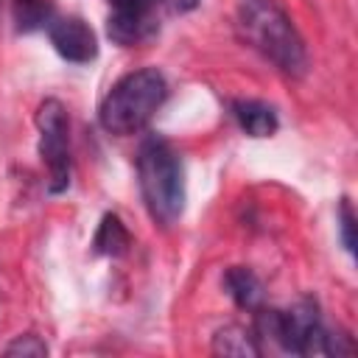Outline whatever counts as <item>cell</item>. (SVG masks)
<instances>
[{
    "label": "cell",
    "instance_id": "11",
    "mask_svg": "<svg viewBox=\"0 0 358 358\" xmlns=\"http://www.w3.org/2000/svg\"><path fill=\"white\" fill-rule=\"evenodd\" d=\"M14 20L20 31L48 28L53 20V6L50 0H14Z\"/></svg>",
    "mask_w": 358,
    "mask_h": 358
},
{
    "label": "cell",
    "instance_id": "2",
    "mask_svg": "<svg viewBox=\"0 0 358 358\" xmlns=\"http://www.w3.org/2000/svg\"><path fill=\"white\" fill-rule=\"evenodd\" d=\"M137 185L154 224L171 227L185 210V168L176 148L148 137L137 151Z\"/></svg>",
    "mask_w": 358,
    "mask_h": 358
},
{
    "label": "cell",
    "instance_id": "15",
    "mask_svg": "<svg viewBox=\"0 0 358 358\" xmlns=\"http://www.w3.org/2000/svg\"><path fill=\"white\" fill-rule=\"evenodd\" d=\"M173 14H182V11H190V8H196V3L199 0H162Z\"/></svg>",
    "mask_w": 358,
    "mask_h": 358
},
{
    "label": "cell",
    "instance_id": "13",
    "mask_svg": "<svg viewBox=\"0 0 358 358\" xmlns=\"http://www.w3.org/2000/svg\"><path fill=\"white\" fill-rule=\"evenodd\" d=\"M338 235H341L344 249L350 255H355V213H352L350 199H341V204H338Z\"/></svg>",
    "mask_w": 358,
    "mask_h": 358
},
{
    "label": "cell",
    "instance_id": "14",
    "mask_svg": "<svg viewBox=\"0 0 358 358\" xmlns=\"http://www.w3.org/2000/svg\"><path fill=\"white\" fill-rule=\"evenodd\" d=\"M112 8H157L162 0H109Z\"/></svg>",
    "mask_w": 358,
    "mask_h": 358
},
{
    "label": "cell",
    "instance_id": "6",
    "mask_svg": "<svg viewBox=\"0 0 358 358\" xmlns=\"http://www.w3.org/2000/svg\"><path fill=\"white\" fill-rule=\"evenodd\" d=\"M157 8H112L106 17V34L112 42L131 48L143 45L157 34Z\"/></svg>",
    "mask_w": 358,
    "mask_h": 358
},
{
    "label": "cell",
    "instance_id": "5",
    "mask_svg": "<svg viewBox=\"0 0 358 358\" xmlns=\"http://www.w3.org/2000/svg\"><path fill=\"white\" fill-rule=\"evenodd\" d=\"M45 31H48L53 50L73 64H87L98 56L95 31L81 17H56L53 14V20L48 22Z\"/></svg>",
    "mask_w": 358,
    "mask_h": 358
},
{
    "label": "cell",
    "instance_id": "12",
    "mask_svg": "<svg viewBox=\"0 0 358 358\" xmlns=\"http://www.w3.org/2000/svg\"><path fill=\"white\" fill-rule=\"evenodd\" d=\"M3 355H31V358H42L48 355V344L36 336V333H22L14 341H8L3 347Z\"/></svg>",
    "mask_w": 358,
    "mask_h": 358
},
{
    "label": "cell",
    "instance_id": "3",
    "mask_svg": "<svg viewBox=\"0 0 358 358\" xmlns=\"http://www.w3.org/2000/svg\"><path fill=\"white\" fill-rule=\"evenodd\" d=\"M168 98V81L157 67L131 70L117 78L98 106V120L109 134L129 137L148 126Z\"/></svg>",
    "mask_w": 358,
    "mask_h": 358
},
{
    "label": "cell",
    "instance_id": "4",
    "mask_svg": "<svg viewBox=\"0 0 358 358\" xmlns=\"http://www.w3.org/2000/svg\"><path fill=\"white\" fill-rule=\"evenodd\" d=\"M39 157L48 171V190L64 193L70 187V120L62 101L48 98L36 109Z\"/></svg>",
    "mask_w": 358,
    "mask_h": 358
},
{
    "label": "cell",
    "instance_id": "10",
    "mask_svg": "<svg viewBox=\"0 0 358 358\" xmlns=\"http://www.w3.org/2000/svg\"><path fill=\"white\" fill-rule=\"evenodd\" d=\"M131 246V235L126 229V224L120 221V215L115 213H106L95 229V238H92V249L98 255H106V257H120L126 255Z\"/></svg>",
    "mask_w": 358,
    "mask_h": 358
},
{
    "label": "cell",
    "instance_id": "7",
    "mask_svg": "<svg viewBox=\"0 0 358 358\" xmlns=\"http://www.w3.org/2000/svg\"><path fill=\"white\" fill-rule=\"evenodd\" d=\"M232 117L235 123L249 134V137H271L280 126L277 120V112L274 106L263 103V101H255V98H238L232 101Z\"/></svg>",
    "mask_w": 358,
    "mask_h": 358
},
{
    "label": "cell",
    "instance_id": "1",
    "mask_svg": "<svg viewBox=\"0 0 358 358\" xmlns=\"http://www.w3.org/2000/svg\"><path fill=\"white\" fill-rule=\"evenodd\" d=\"M238 34L280 73L291 78H302L308 73V48L277 3L246 0L238 8Z\"/></svg>",
    "mask_w": 358,
    "mask_h": 358
},
{
    "label": "cell",
    "instance_id": "8",
    "mask_svg": "<svg viewBox=\"0 0 358 358\" xmlns=\"http://www.w3.org/2000/svg\"><path fill=\"white\" fill-rule=\"evenodd\" d=\"M224 288L232 296V302L243 310H257L263 305V282L246 266H229L224 271Z\"/></svg>",
    "mask_w": 358,
    "mask_h": 358
},
{
    "label": "cell",
    "instance_id": "9",
    "mask_svg": "<svg viewBox=\"0 0 358 358\" xmlns=\"http://www.w3.org/2000/svg\"><path fill=\"white\" fill-rule=\"evenodd\" d=\"M213 352L215 355H235V358H257L263 352L257 336L252 327L243 324H227L215 330L213 336Z\"/></svg>",
    "mask_w": 358,
    "mask_h": 358
}]
</instances>
